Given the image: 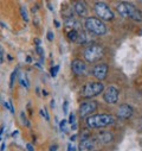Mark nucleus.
<instances>
[{"label":"nucleus","mask_w":142,"mask_h":151,"mask_svg":"<svg viewBox=\"0 0 142 151\" xmlns=\"http://www.w3.org/2000/svg\"><path fill=\"white\" fill-rule=\"evenodd\" d=\"M116 10L119 12V14L123 18H128L131 19L136 23H141L142 22V11L140 9H137L136 6H134L130 3L127 1H122L120 4H117Z\"/></svg>","instance_id":"obj_1"},{"label":"nucleus","mask_w":142,"mask_h":151,"mask_svg":"<svg viewBox=\"0 0 142 151\" xmlns=\"http://www.w3.org/2000/svg\"><path fill=\"white\" fill-rule=\"evenodd\" d=\"M115 123V117L111 114H94L87 118V126L90 129H101Z\"/></svg>","instance_id":"obj_2"},{"label":"nucleus","mask_w":142,"mask_h":151,"mask_svg":"<svg viewBox=\"0 0 142 151\" xmlns=\"http://www.w3.org/2000/svg\"><path fill=\"white\" fill-rule=\"evenodd\" d=\"M84 26H85L88 32H91L96 36H103V35L107 33V31H108L105 24L102 20H99L98 18H95V17L87 18L85 23H84Z\"/></svg>","instance_id":"obj_3"},{"label":"nucleus","mask_w":142,"mask_h":151,"mask_svg":"<svg viewBox=\"0 0 142 151\" xmlns=\"http://www.w3.org/2000/svg\"><path fill=\"white\" fill-rule=\"evenodd\" d=\"M83 56L85 58L87 62L89 63H95L97 61H99L103 56H104V49L102 45L99 44H90L88 45L84 51H83Z\"/></svg>","instance_id":"obj_4"},{"label":"nucleus","mask_w":142,"mask_h":151,"mask_svg":"<svg viewBox=\"0 0 142 151\" xmlns=\"http://www.w3.org/2000/svg\"><path fill=\"white\" fill-rule=\"evenodd\" d=\"M103 91H104L103 83L101 81H96V82H88L84 86H82L80 93H81V96H83L85 99H91V98L101 94Z\"/></svg>","instance_id":"obj_5"},{"label":"nucleus","mask_w":142,"mask_h":151,"mask_svg":"<svg viewBox=\"0 0 142 151\" xmlns=\"http://www.w3.org/2000/svg\"><path fill=\"white\" fill-rule=\"evenodd\" d=\"M94 10H95V13L97 14V17H99L98 19L99 20H104V22H110L114 19V13L111 11V9L103 1H97L94 6Z\"/></svg>","instance_id":"obj_6"},{"label":"nucleus","mask_w":142,"mask_h":151,"mask_svg":"<svg viewBox=\"0 0 142 151\" xmlns=\"http://www.w3.org/2000/svg\"><path fill=\"white\" fill-rule=\"evenodd\" d=\"M98 107V102L95 100H87L81 104L80 106V116L81 118H85V117H90V114L92 112H95Z\"/></svg>","instance_id":"obj_7"},{"label":"nucleus","mask_w":142,"mask_h":151,"mask_svg":"<svg viewBox=\"0 0 142 151\" xmlns=\"http://www.w3.org/2000/svg\"><path fill=\"white\" fill-rule=\"evenodd\" d=\"M119 96H120V92L115 86H109L103 93V99L108 104H116L119 101Z\"/></svg>","instance_id":"obj_8"},{"label":"nucleus","mask_w":142,"mask_h":151,"mask_svg":"<svg viewBox=\"0 0 142 151\" xmlns=\"http://www.w3.org/2000/svg\"><path fill=\"white\" fill-rule=\"evenodd\" d=\"M108 71H109V67L107 63H99V64H96L92 69V75L98 80V81H102L107 78L108 75Z\"/></svg>","instance_id":"obj_9"},{"label":"nucleus","mask_w":142,"mask_h":151,"mask_svg":"<svg viewBox=\"0 0 142 151\" xmlns=\"http://www.w3.org/2000/svg\"><path fill=\"white\" fill-rule=\"evenodd\" d=\"M133 113H134V109L130 105L128 104H123L121 105L119 108H117V112H116V116L117 118L120 119H129L131 116H133Z\"/></svg>","instance_id":"obj_10"},{"label":"nucleus","mask_w":142,"mask_h":151,"mask_svg":"<svg viewBox=\"0 0 142 151\" xmlns=\"http://www.w3.org/2000/svg\"><path fill=\"white\" fill-rule=\"evenodd\" d=\"M71 69H72L74 74L76 75H84L87 71V64L84 61L80 60V58H75L72 62H71Z\"/></svg>","instance_id":"obj_11"},{"label":"nucleus","mask_w":142,"mask_h":151,"mask_svg":"<svg viewBox=\"0 0 142 151\" xmlns=\"http://www.w3.org/2000/svg\"><path fill=\"white\" fill-rule=\"evenodd\" d=\"M74 11H75V13L78 16V17H81V18H85V17H88V9H87V5H85V3L84 1H76L75 4H74Z\"/></svg>","instance_id":"obj_12"},{"label":"nucleus","mask_w":142,"mask_h":151,"mask_svg":"<svg viewBox=\"0 0 142 151\" xmlns=\"http://www.w3.org/2000/svg\"><path fill=\"white\" fill-rule=\"evenodd\" d=\"M96 140L101 144H110L114 140V134L109 131H102L96 136Z\"/></svg>","instance_id":"obj_13"},{"label":"nucleus","mask_w":142,"mask_h":151,"mask_svg":"<svg viewBox=\"0 0 142 151\" xmlns=\"http://www.w3.org/2000/svg\"><path fill=\"white\" fill-rule=\"evenodd\" d=\"M64 25L65 27L67 29V31L70 30H76V31H81V23L75 19V18H67V19H64Z\"/></svg>","instance_id":"obj_14"},{"label":"nucleus","mask_w":142,"mask_h":151,"mask_svg":"<svg viewBox=\"0 0 142 151\" xmlns=\"http://www.w3.org/2000/svg\"><path fill=\"white\" fill-rule=\"evenodd\" d=\"M95 146V140L94 139H85V140H81L80 143V151H92Z\"/></svg>","instance_id":"obj_15"},{"label":"nucleus","mask_w":142,"mask_h":151,"mask_svg":"<svg viewBox=\"0 0 142 151\" xmlns=\"http://www.w3.org/2000/svg\"><path fill=\"white\" fill-rule=\"evenodd\" d=\"M90 42V35L85 31H80L78 32V38L76 41V43L78 44H85V43H89Z\"/></svg>","instance_id":"obj_16"},{"label":"nucleus","mask_w":142,"mask_h":151,"mask_svg":"<svg viewBox=\"0 0 142 151\" xmlns=\"http://www.w3.org/2000/svg\"><path fill=\"white\" fill-rule=\"evenodd\" d=\"M18 80H19V83L21 87H25V88H28L30 87V82H28V79H27V74L21 71L18 74Z\"/></svg>","instance_id":"obj_17"},{"label":"nucleus","mask_w":142,"mask_h":151,"mask_svg":"<svg viewBox=\"0 0 142 151\" xmlns=\"http://www.w3.org/2000/svg\"><path fill=\"white\" fill-rule=\"evenodd\" d=\"M78 32L80 31H76V30H70V31H67V40L69 41H71V42H75L76 43V41H77V38H78Z\"/></svg>","instance_id":"obj_18"},{"label":"nucleus","mask_w":142,"mask_h":151,"mask_svg":"<svg viewBox=\"0 0 142 151\" xmlns=\"http://www.w3.org/2000/svg\"><path fill=\"white\" fill-rule=\"evenodd\" d=\"M62 14L64 16L65 19H67V18H74V12H72V10H71V7H64V9L62 10Z\"/></svg>","instance_id":"obj_19"},{"label":"nucleus","mask_w":142,"mask_h":151,"mask_svg":"<svg viewBox=\"0 0 142 151\" xmlns=\"http://www.w3.org/2000/svg\"><path fill=\"white\" fill-rule=\"evenodd\" d=\"M67 123L71 125V127H72V130H76L77 124H76V117H75V113L71 112V114L69 116V122H67Z\"/></svg>","instance_id":"obj_20"},{"label":"nucleus","mask_w":142,"mask_h":151,"mask_svg":"<svg viewBox=\"0 0 142 151\" xmlns=\"http://www.w3.org/2000/svg\"><path fill=\"white\" fill-rule=\"evenodd\" d=\"M17 75H18V68H16V69L11 73V76H10V88H11V89L13 88V85H14V81H16Z\"/></svg>","instance_id":"obj_21"},{"label":"nucleus","mask_w":142,"mask_h":151,"mask_svg":"<svg viewBox=\"0 0 142 151\" xmlns=\"http://www.w3.org/2000/svg\"><path fill=\"white\" fill-rule=\"evenodd\" d=\"M20 120H21V124H23L24 126H30V125H31V124H30V120L27 119V117H26V114H25L24 111L20 112Z\"/></svg>","instance_id":"obj_22"},{"label":"nucleus","mask_w":142,"mask_h":151,"mask_svg":"<svg viewBox=\"0 0 142 151\" xmlns=\"http://www.w3.org/2000/svg\"><path fill=\"white\" fill-rule=\"evenodd\" d=\"M20 14L25 22H28V13H27V10L25 6H20Z\"/></svg>","instance_id":"obj_23"},{"label":"nucleus","mask_w":142,"mask_h":151,"mask_svg":"<svg viewBox=\"0 0 142 151\" xmlns=\"http://www.w3.org/2000/svg\"><path fill=\"white\" fill-rule=\"evenodd\" d=\"M59 130H60L63 133H65V132L67 131V122H66L65 119H63V120L59 123Z\"/></svg>","instance_id":"obj_24"},{"label":"nucleus","mask_w":142,"mask_h":151,"mask_svg":"<svg viewBox=\"0 0 142 151\" xmlns=\"http://www.w3.org/2000/svg\"><path fill=\"white\" fill-rule=\"evenodd\" d=\"M58 71H59V65L57 64V65H53V67H51V69H50V75L52 78H56L57 76V74H58Z\"/></svg>","instance_id":"obj_25"},{"label":"nucleus","mask_w":142,"mask_h":151,"mask_svg":"<svg viewBox=\"0 0 142 151\" xmlns=\"http://www.w3.org/2000/svg\"><path fill=\"white\" fill-rule=\"evenodd\" d=\"M90 136H91V133H90V131L89 130H83V132H82V134H81V140H85V139H90Z\"/></svg>","instance_id":"obj_26"},{"label":"nucleus","mask_w":142,"mask_h":151,"mask_svg":"<svg viewBox=\"0 0 142 151\" xmlns=\"http://www.w3.org/2000/svg\"><path fill=\"white\" fill-rule=\"evenodd\" d=\"M39 113H40V116H42L46 122H49V120H50V117H49V113H48L46 108H42V109L39 111Z\"/></svg>","instance_id":"obj_27"},{"label":"nucleus","mask_w":142,"mask_h":151,"mask_svg":"<svg viewBox=\"0 0 142 151\" xmlns=\"http://www.w3.org/2000/svg\"><path fill=\"white\" fill-rule=\"evenodd\" d=\"M36 51H37V54L43 58L44 57V50H43V48L40 47V45H36Z\"/></svg>","instance_id":"obj_28"},{"label":"nucleus","mask_w":142,"mask_h":151,"mask_svg":"<svg viewBox=\"0 0 142 151\" xmlns=\"http://www.w3.org/2000/svg\"><path fill=\"white\" fill-rule=\"evenodd\" d=\"M67 112H69V102L64 101L63 102V113L64 114H67Z\"/></svg>","instance_id":"obj_29"},{"label":"nucleus","mask_w":142,"mask_h":151,"mask_svg":"<svg viewBox=\"0 0 142 151\" xmlns=\"http://www.w3.org/2000/svg\"><path fill=\"white\" fill-rule=\"evenodd\" d=\"M4 57H5V55H4V49L1 48V45H0V63L4 62Z\"/></svg>","instance_id":"obj_30"},{"label":"nucleus","mask_w":142,"mask_h":151,"mask_svg":"<svg viewBox=\"0 0 142 151\" xmlns=\"http://www.w3.org/2000/svg\"><path fill=\"white\" fill-rule=\"evenodd\" d=\"M53 38H55L53 32H52V31H48V40H49V41H52Z\"/></svg>","instance_id":"obj_31"},{"label":"nucleus","mask_w":142,"mask_h":151,"mask_svg":"<svg viewBox=\"0 0 142 151\" xmlns=\"http://www.w3.org/2000/svg\"><path fill=\"white\" fill-rule=\"evenodd\" d=\"M9 104H10V111H11V113H12V114H14V106H13V102H12L11 99L9 100Z\"/></svg>","instance_id":"obj_32"},{"label":"nucleus","mask_w":142,"mask_h":151,"mask_svg":"<svg viewBox=\"0 0 142 151\" xmlns=\"http://www.w3.org/2000/svg\"><path fill=\"white\" fill-rule=\"evenodd\" d=\"M26 149H27L28 151H34L33 145H32V144H30V143H28V144H26Z\"/></svg>","instance_id":"obj_33"},{"label":"nucleus","mask_w":142,"mask_h":151,"mask_svg":"<svg viewBox=\"0 0 142 151\" xmlns=\"http://www.w3.org/2000/svg\"><path fill=\"white\" fill-rule=\"evenodd\" d=\"M57 149H58V146H57L56 144H53V145H51V146L49 147V151H57Z\"/></svg>","instance_id":"obj_34"},{"label":"nucleus","mask_w":142,"mask_h":151,"mask_svg":"<svg viewBox=\"0 0 142 151\" xmlns=\"http://www.w3.org/2000/svg\"><path fill=\"white\" fill-rule=\"evenodd\" d=\"M3 106H4L5 108L10 109V104H9V101H4V102H3Z\"/></svg>","instance_id":"obj_35"},{"label":"nucleus","mask_w":142,"mask_h":151,"mask_svg":"<svg viewBox=\"0 0 142 151\" xmlns=\"http://www.w3.org/2000/svg\"><path fill=\"white\" fill-rule=\"evenodd\" d=\"M4 132V125H0V140H1V134Z\"/></svg>","instance_id":"obj_36"},{"label":"nucleus","mask_w":142,"mask_h":151,"mask_svg":"<svg viewBox=\"0 0 142 151\" xmlns=\"http://www.w3.org/2000/svg\"><path fill=\"white\" fill-rule=\"evenodd\" d=\"M67 151H74V147L71 146V144H70V143L67 144Z\"/></svg>","instance_id":"obj_37"},{"label":"nucleus","mask_w":142,"mask_h":151,"mask_svg":"<svg viewBox=\"0 0 142 151\" xmlns=\"http://www.w3.org/2000/svg\"><path fill=\"white\" fill-rule=\"evenodd\" d=\"M27 109H28V111H30V114H32V113H33V112H32V111H31V104H30V102H28V104H27Z\"/></svg>","instance_id":"obj_38"},{"label":"nucleus","mask_w":142,"mask_h":151,"mask_svg":"<svg viewBox=\"0 0 142 151\" xmlns=\"http://www.w3.org/2000/svg\"><path fill=\"white\" fill-rule=\"evenodd\" d=\"M5 146H6V145H5V143H3V144H1V146H0V151H4V150H5Z\"/></svg>","instance_id":"obj_39"},{"label":"nucleus","mask_w":142,"mask_h":151,"mask_svg":"<svg viewBox=\"0 0 142 151\" xmlns=\"http://www.w3.org/2000/svg\"><path fill=\"white\" fill-rule=\"evenodd\" d=\"M55 25H56V27H60V23L58 20H55Z\"/></svg>","instance_id":"obj_40"},{"label":"nucleus","mask_w":142,"mask_h":151,"mask_svg":"<svg viewBox=\"0 0 142 151\" xmlns=\"http://www.w3.org/2000/svg\"><path fill=\"white\" fill-rule=\"evenodd\" d=\"M46 4H48V6H49V10H50V11H53V7H52V6H51V4H50V3H49V1H48V3H46Z\"/></svg>","instance_id":"obj_41"},{"label":"nucleus","mask_w":142,"mask_h":151,"mask_svg":"<svg viewBox=\"0 0 142 151\" xmlns=\"http://www.w3.org/2000/svg\"><path fill=\"white\" fill-rule=\"evenodd\" d=\"M50 106H51V107H52V108H53V107H55V100H53V99H52V100H51V101H50Z\"/></svg>","instance_id":"obj_42"},{"label":"nucleus","mask_w":142,"mask_h":151,"mask_svg":"<svg viewBox=\"0 0 142 151\" xmlns=\"http://www.w3.org/2000/svg\"><path fill=\"white\" fill-rule=\"evenodd\" d=\"M34 43H36V45H40V41L39 40H34Z\"/></svg>","instance_id":"obj_43"},{"label":"nucleus","mask_w":142,"mask_h":151,"mask_svg":"<svg viewBox=\"0 0 142 151\" xmlns=\"http://www.w3.org/2000/svg\"><path fill=\"white\" fill-rule=\"evenodd\" d=\"M76 137H77V136H76V134H74L72 137H70V140H71V142H74V140L76 139Z\"/></svg>","instance_id":"obj_44"},{"label":"nucleus","mask_w":142,"mask_h":151,"mask_svg":"<svg viewBox=\"0 0 142 151\" xmlns=\"http://www.w3.org/2000/svg\"><path fill=\"white\" fill-rule=\"evenodd\" d=\"M42 93H43V95H44V96H46V95L49 94V93H48V92H46L45 89H43V91H42Z\"/></svg>","instance_id":"obj_45"},{"label":"nucleus","mask_w":142,"mask_h":151,"mask_svg":"<svg viewBox=\"0 0 142 151\" xmlns=\"http://www.w3.org/2000/svg\"><path fill=\"white\" fill-rule=\"evenodd\" d=\"M17 136H18V131L16 130V131H14V132L12 133V137H17Z\"/></svg>","instance_id":"obj_46"},{"label":"nucleus","mask_w":142,"mask_h":151,"mask_svg":"<svg viewBox=\"0 0 142 151\" xmlns=\"http://www.w3.org/2000/svg\"><path fill=\"white\" fill-rule=\"evenodd\" d=\"M26 61H27V62H31L32 60H31V57H27V58H26Z\"/></svg>","instance_id":"obj_47"},{"label":"nucleus","mask_w":142,"mask_h":151,"mask_svg":"<svg viewBox=\"0 0 142 151\" xmlns=\"http://www.w3.org/2000/svg\"><path fill=\"white\" fill-rule=\"evenodd\" d=\"M92 151H97V150H92Z\"/></svg>","instance_id":"obj_48"}]
</instances>
